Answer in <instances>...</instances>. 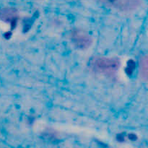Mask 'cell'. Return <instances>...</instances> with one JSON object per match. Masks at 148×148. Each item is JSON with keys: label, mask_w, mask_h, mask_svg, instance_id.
Listing matches in <instances>:
<instances>
[{"label": "cell", "mask_w": 148, "mask_h": 148, "mask_svg": "<svg viewBox=\"0 0 148 148\" xmlns=\"http://www.w3.org/2000/svg\"><path fill=\"white\" fill-rule=\"evenodd\" d=\"M92 67L95 71L101 73L111 75L118 70L120 62L118 59L96 58L92 61Z\"/></svg>", "instance_id": "6da1fadb"}, {"label": "cell", "mask_w": 148, "mask_h": 148, "mask_svg": "<svg viewBox=\"0 0 148 148\" xmlns=\"http://www.w3.org/2000/svg\"><path fill=\"white\" fill-rule=\"evenodd\" d=\"M102 4L120 11H132L140 5V0H98Z\"/></svg>", "instance_id": "7a4b0ae2"}, {"label": "cell", "mask_w": 148, "mask_h": 148, "mask_svg": "<svg viewBox=\"0 0 148 148\" xmlns=\"http://www.w3.org/2000/svg\"><path fill=\"white\" fill-rule=\"evenodd\" d=\"M72 39L74 44L79 49H87L90 46L92 38L85 31L82 30H75L72 33Z\"/></svg>", "instance_id": "3957f363"}, {"label": "cell", "mask_w": 148, "mask_h": 148, "mask_svg": "<svg viewBox=\"0 0 148 148\" xmlns=\"http://www.w3.org/2000/svg\"><path fill=\"white\" fill-rule=\"evenodd\" d=\"M140 71L141 76L148 81V55L143 56L140 60Z\"/></svg>", "instance_id": "277c9868"}]
</instances>
